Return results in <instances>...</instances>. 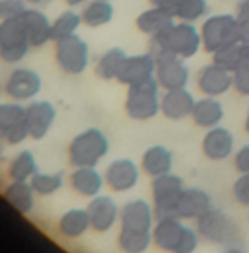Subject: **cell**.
Masks as SVG:
<instances>
[{
	"label": "cell",
	"instance_id": "obj_27",
	"mask_svg": "<svg viewBox=\"0 0 249 253\" xmlns=\"http://www.w3.org/2000/svg\"><path fill=\"white\" fill-rule=\"evenodd\" d=\"M223 106H221L220 101H216V97H203L199 101H196V106H194V111L190 115V118L194 120V123L203 128H213V126H218L220 122L223 120Z\"/></svg>",
	"mask_w": 249,
	"mask_h": 253
},
{
	"label": "cell",
	"instance_id": "obj_2",
	"mask_svg": "<svg viewBox=\"0 0 249 253\" xmlns=\"http://www.w3.org/2000/svg\"><path fill=\"white\" fill-rule=\"evenodd\" d=\"M152 243L168 253H194L199 245V234L180 218H159L152 229Z\"/></svg>",
	"mask_w": 249,
	"mask_h": 253
},
{
	"label": "cell",
	"instance_id": "obj_12",
	"mask_svg": "<svg viewBox=\"0 0 249 253\" xmlns=\"http://www.w3.org/2000/svg\"><path fill=\"white\" fill-rule=\"evenodd\" d=\"M156 77V57L151 52L127 56L118 71L116 80L121 85H135Z\"/></svg>",
	"mask_w": 249,
	"mask_h": 253
},
{
	"label": "cell",
	"instance_id": "obj_21",
	"mask_svg": "<svg viewBox=\"0 0 249 253\" xmlns=\"http://www.w3.org/2000/svg\"><path fill=\"white\" fill-rule=\"evenodd\" d=\"M196 99L187 88L166 90L161 97V113L170 120H183L192 115Z\"/></svg>",
	"mask_w": 249,
	"mask_h": 253
},
{
	"label": "cell",
	"instance_id": "obj_4",
	"mask_svg": "<svg viewBox=\"0 0 249 253\" xmlns=\"http://www.w3.org/2000/svg\"><path fill=\"white\" fill-rule=\"evenodd\" d=\"M109 141L99 128H87L71 141L68 148L70 163L78 167H97V163L107 155Z\"/></svg>",
	"mask_w": 249,
	"mask_h": 253
},
{
	"label": "cell",
	"instance_id": "obj_33",
	"mask_svg": "<svg viewBox=\"0 0 249 253\" xmlns=\"http://www.w3.org/2000/svg\"><path fill=\"white\" fill-rule=\"evenodd\" d=\"M81 14L74 11H66L61 16H57L56 21H52V40L59 42L63 39H68L71 35H76V30L81 25Z\"/></svg>",
	"mask_w": 249,
	"mask_h": 253
},
{
	"label": "cell",
	"instance_id": "obj_36",
	"mask_svg": "<svg viewBox=\"0 0 249 253\" xmlns=\"http://www.w3.org/2000/svg\"><path fill=\"white\" fill-rule=\"evenodd\" d=\"M208 11H210V7H208L206 0H182L175 11V19L185 23H196L197 19L206 16Z\"/></svg>",
	"mask_w": 249,
	"mask_h": 253
},
{
	"label": "cell",
	"instance_id": "obj_35",
	"mask_svg": "<svg viewBox=\"0 0 249 253\" xmlns=\"http://www.w3.org/2000/svg\"><path fill=\"white\" fill-rule=\"evenodd\" d=\"M242 50H244V43L242 42L227 45V47H223V49L216 50V52L213 54V63L218 64V66H221L223 70L234 73V71L237 70L239 63H241Z\"/></svg>",
	"mask_w": 249,
	"mask_h": 253
},
{
	"label": "cell",
	"instance_id": "obj_14",
	"mask_svg": "<svg viewBox=\"0 0 249 253\" xmlns=\"http://www.w3.org/2000/svg\"><path fill=\"white\" fill-rule=\"evenodd\" d=\"M156 80L165 90L185 88L189 82V70L183 64L182 57L163 56L156 59Z\"/></svg>",
	"mask_w": 249,
	"mask_h": 253
},
{
	"label": "cell",
	"instance_id": "obj_11",
	"mask_svg": "<svg viewBox=\"0 0 249 253\" xmlns=\"http://www.w3.org/2000/svg\"><path fill=\"white\" fill-rule=\"evenodd\" d=\"M4 88L12 101H30L42 88V78L30 68H16L9 73Z\"/></svg>",
	"mask_w": 249,
	"mask_h": 253
},
{
	"label": "cell",
	"instance_id": "obj_45",
	"mask_svg": "<svg viewBox=\"0 0 249 253\" xmlns=\"http://www.w3.org/2000/svg\"><path fill=\"white\" fill-rule=\"evenodd\" d=\"M225 253H246L244 250H241V248H228V250H225Z\"/></svg>",
	"mask_w": 249,
	"mask_h": 253
},
{
	"label": "cell",
	"instance_id": "obj_19",
	"mask_svg": "<svg viewBox=\"0 0 249 253\" xmlns=\"http://www.w3.org/2000/svg\"><path fill=\"white\" fill-rule=\"evenodd\" d=\"M56 120V108L49 101H35L26 106V125L32 139H43Z\"/></svg>",
	"mask_w": 249,
	"mask_h": 253
},
{
	"label": "cell",
	"instance_id": "obj_17",
	"mask_svg": "<svg viewBox=\"0 0 249 253\" xmlns=\"http://www.w3.org/2000/svg\"><path fill=\"white\" fill-rule=\"evenodd\" d=\"M104 180L114 193H127L139 182V167L132 160L119 158L109 163L104 173Z\"/></svg>",
	"mask_w": 249,
	"mask_h": 253
},
{
	"label": "cell",
	"instance_id": "obj_13",
	"mask_svg": "<svg viewBox=\"0 0 249 253\" xmlns=\"http://www.w3.org/2000/svg\"><path fill=\"white\" fill-rule=\"evenodd\" d=\"M154 218V208L145 200L128 201L119 210V225L127 231L152 232V220Z\"/></svg>",
	"mask_w": 249,
	"mask_h": 253
},
{
	"label": "cell",
	"instance_id": "obj_28",
	"mask_svg": "<svg viewBox=\"0 0 249 253\" xmlns=\"http://www.w3.org/2000/svg\"><path fill=\"white\" fill-rule=\"evenodd\" d=\"M135 25H137V28L142 33H145L149 37H154L159 35L161 32H165V30H168L172 25H175V16L172 12L163 11V9L151 7L139 16Z\"/></svg>",
	"mask_w": 249,
	"mask_h": 253
},
{
	"label": "cell",
	"instance_id": "obj_31",
	"mask_svg": "<svg viewBox=\"0 0 249 253\" xmlns=\"http://www.w3.org/2000/svg\"><path fill=\"white\" fill-rule=\"evenodd\" d=\"M38 172L35 156L32 151H21L11 160L7 167V173L11 180H32V177Z\"/></svg>",
	"mask_w": 249,
	"mask_h": 253
},
{
	"label": "cell",
	"instance_id": "obj_16",
	"mask_svg": "<svg viewBox=\"0 0 249 253\" xmlns=\"http://www.w3.org/2000/svg\"><path fill=\"white\" fill-rule=\"evenodd\" d=\"M197 87L208 97L223 95L234 87V73L214 63L206 64L197 73Z\"/></svg>",
	"mask_w": 249,
	"mask_h": 253
},
{
	"label": "cell",
	"instance_id": "obj_6",
	"mask_svg": "<svg viewBox=\"0 0 249 253\" xmlns=\"http://www.w3.org/2000/svg\"><path fill=\"white\" fill-rule=\"evenodd\" d=\"M32 49L21 18L4 19L0 23V57L7 64L23 61Z\"/></svg>",
	"mask_w": 249,
	"mask_h": 253
},
{
	"label": "cell",
	"instance_id": "obj_32",
	"mask_svg": "<svg viewBox=\"0 0 249 253\" xmlns=\"http://www.w3.org/2000/svg\"><path fill=\"white\" fill-rule=\"evenodd\" d=\"M152 243V232L119 229L118 245L123 253H144Z\"/></svg>",
	"mask_w": 249,
	"mask_h": 253
},
{
	"label": "cell",
	"instance_id": "obj_1",
	"mask_svg": "<svg viewBox=\"0 0 249 253\" xmlns=\"http://www.w3.org/2000/svg\"><path fill=\"white\" fill-rule=\"evenodd\" d=\"M201 47H203L201 32H197L192 23L180 21L172 25L159 35L151 37L149 52L156 59L163 56H177L182 59H189L199 52Z\"/></svg>",
	"mask_w": 249,
	"mask_h": 253
},
{
	"label": "cell",
	"instance_id": "obj_25",
	"mask_svg": "<svg viewBox=\"0 0 249 253\" xmlns=\"http://www.w3.org/2000/svg\"><path fill=\"white\" fill-rule=\"evenodd\" d=\"M92 229L90 217H88L87 208H71V210L64 211L61 215L59 222H57V231L61 236L68 239H76L81 238L85 232Z\"/></svg>",
	"mask_w": 249,
	"mask_h": 253
},
{
	"label": "cell",
	"instance_id": "obj_22",
	"mask_svg": "<svg viewBox=\"0 0 249 253\" xmlns=\"http://www.w3.org/2000/svg\"><path fill=\"white\" fill-rule=\"evenodd\" d=\"M21 21L32 47H42L52 40V23L40 9H28L21 16Z\"/></svg>",
	"mask_w": 249,
	"mask_h": 253
},
{
	"label": "cell",
	"instance_id": "obj_41",
	"mask_svg": "<svg viewBox=\"0 0 249 253\" xmlns=\"http://www.w3.org/2000/svg\"><path fill=\"white\" fill-rule=\"evenodd\" d=\"M149 2H151L152 7L163 9V11L172 12V14L175 16L177 7L180 5V2H182V0H149Z\"/></svg>",
	"mask_w": 249,
	"mask_h": 253
},
{
	"label": "cell",
	"instance_id": "obj_24",
	"mask_svg": "<svg viewBox=\"0 0 249 253\" xmlns=\"http://www.w3.org/2000/svg\"><path fill=\"white\" fill-rule=\"evenodd\" d=\"M35 189L30 180H11L4 189V198L14 210L28 215L35 207Z\"/></svg>",
	"mask_w": 249,
	"mask_h": 253
},
{
	"label": "cell",
	"instance_id": "obj_46",
	"mask_svg": "<svg viewBox=\"0 0 249 253\" xmlns=\"http://www.w3.org/2000/svg\"><path fill=\"white\" fill-rule=\"evenodd\" d=\"M246 132L249 134V111H248V116H246Z\"/></svg>",
	"mask_w": 249,
	"mask_h": 253
},
{
	"label": "cell",
	"instance_id": "obj_20",
	"mask_svg": "<svg viewBox=\"0 0 249 253\" xmlns=\"http://www.w3.org/2000/svg\"><path fill=\"white\" fill-rule=\"evenodd\" d=\"M234 151V135L225 126H213L203 137V153L211 162H223Z\"/></svg>",
	"mask_w": 249,
	"mask_h": 253
},
{
	"label": "cell",
	"instance_id": "obj_7",
	"mask_svg": "<svg viewBox=\"0 0 249 253\" xmlns=\"http://www.w3.org/2000/svg\"><path fill=\"white\" fill-rule=\"evenodd\" d=\"M56 61L64 73L81 75L90 61L88 43L78 35L59 40L56 42Z\"/></svg>",
	"mask_w": 249,
	"mask_h": 253
},
{
	"label": "cell",
	"instance_id": "obj_44",
	"mask_svg": "<svg viewBox=\"0 0 249 253\" xmlns=\"http://www.w3.org/2000/svg\"><path fill=\"white\" fill-rule=\"evenodd\" d=\"M85 2H88V0H66V4L70 5V7H76V5H81V4H85Z\"/></svg>",
	"mask_w": 249,
	"mask_h": 253
},
{
	"label": "cell",
	"instance_id": "obj_15",
	"mask_svg": "<svg viewBox=\"0 0 249 253\" xmlns=\"http://www.w3.org/2000/svg\"><path fill=\"white\" fill-rule=\"evenodd\" d=\"M210 208H211L210 194L203 189H197V187H190V189L182 191L175 207H173L172 217L180 218V220H194V218L197 220Z\"/></svg>",
	"mask_w": 249,
	"mask_h": 253
},
{
	"label": "cell",
	"instance_id": "obj_5",
	"mask_svg": "<svg viewBox=\"0 0 249 253\" xmlns=\"http://www.w3.org/2000/svg\"><path fill=\"white\" fill-rule=\"evenodd\" d=\"M203 49L210 54L223 49L232 43L241 42L239 19L234 14H216L208 18L201 28Z\"/></svg>",
	"mask_w": 249,
	"mask_h": 253
},
{
	"label": "cell",
	"instance_id": "obj_26",
	"mask_svg": "<svg viewBox=\"0 0 249 253\" xmlns=\"http://www.w3.org/2000/svg\"><path fill=\"white\" fill-rule=\"evenodd\" d=\"M173 169V155L165 146H152L142 156V170L149 177H156L172 173Z\"/></svg>",
	"mask_w": 249,
	"mask_h": 253
},
{
	"label": "cell",
	"instance_id": "obj_23",
	"mask_svg": "<svg viewBox=\"0 0 249 253\" xmlns=\"http://www.w3.org/2000/svg\"><path fill=\"white\" fill-rule=\"evenodd\" d=\"M104 177L95 170V167H78L70 175V186L74 193L85 198H95L104 187Z\"/></svg>",
	"mask_w": 249,
	"mask_h": 253
},
{
	"label": "cell",
	"instance_id": "obj_43",
	"mask_svg": "<svg viewBox=\"0 0 249 253\" xmlns=\"http://www.w3.org/2000/svg\"><path fill=\"white\" fill-rule=\"evenodd\" d=\"M30 5H35V7H43V5H47V4H50L52 0H26Z\"/></svg>",
	"mask_w": 249,
	"mask_h": 253
},
{
	"label": "cell",
	"instance_id": "obj_39",
	"mask_svg": "<svg viewBox=\"0 0 249 253\" xmlns=\"http://www.w3.org/2000/svg\"><path fill=\"white\" fill-rule=\"evenodd\" d=\"M232 193H234V198L237 203L249 207V173H242L235 180L234 187H232Z\"/></svg>",
	"mask_w": 249,
	"mask_h": 253
},
{
	"label": "cell",
	"instance_id": "obj_18",
	"mask_svg": "<svg viewBox=\"0 0 249 253\" xmlns=\"http://www.w3.org/2000/svg\"><path fill=\"white\" fill-rule=\"evenodd\" d=\"M88 217H90L92 229L95 232H107L112 229L116 220L119 218V208L116 201L111 196L99 194L92 198V201L87 207Z\"/></svg>",
	"mask_w": 249,
	"mask_h": 253
},
{
	"label": "cell",
	"instance_id": "obj_9",
	"mask_svg": "<svg viewBox=\"0 0 249 253\" xmlns=\"http://www.w3.org/2000/svg\"><path fill=\"white\" fill-rule=\"evenodd\" d=\"M152 200H154V215L156 220L172 217L173 207L183 191V180L175 173L152 179Z\"/></svg>",
	"mask_w": 249,
	"mask_h": 253
},
{
	"label": "cell",
	"instance_id": "obj_8",
	"mask_svg": "<svg viewBox=\"0 0 249 253\" xmlns=\"http://www.w3.org/2000/svg\"><path fill=\"white\" fill-rule=\"evenodd\" d=\"M197 234L204 238L206 241L214 245H225L235 239L237 234V225L230 220V217L216 208H210L206 213H203L196 220Z\"/></svg>",
	"mask_w": 249,
	"mask_h": 253
},
{
	"label": "cell",
	"instance_id": "obj_34",
	"mask_svg": "<svg viewBox=\"0 0 249 253\" xmlns=\"http://www.w3.org/2000/svg\"><path fill=\"white\" fill-rule=\"evenodd\" d=\"M30 182H32L33 189H35V193L38 196H50V194L57 193L64 186V175L61 172L56 173L36 172Z\"/></svg>",
	"mask_w": 249,
	"mask_h": 253
},
{
	"label": "cell",
	"instance_id": "obj_10",
	"mask_svg": "<svg viewBox=\"0 0 249 253\" xmlns=\"http://www.w3.org/2000/svg\"><path fill=\"white\" fill-rule=\"evenodd\" d=\"M0 137L12 146L21 144L26 137H30L25 106L19 102L0 104Z\"/></svg>",
	"mask_w": 249,
	"mask_h": 253
},
{
	"label": "cell",
	"instance_id": "obj_40",
	"mask_svg": "<svg viewBox=\"0 0 249 253\" xmlns=\"http://www.w3.org/2000/svg\"><path fill=\"white\" fill-rule=\"evenodd\" d=\"M235 169L241 173H249V146L239 149V153L235 155Z\"/></svg>",
	"mask_w": 249,
	"mask_h": 253
},
{
	"label": "cell",
	"instance_id": "obj_3",
	"mask_svg": "<svg viewBox=\"0 0 249 253\" xmlns=\"http://www.w3.org/2000/svg\"><path fill=\"white\" fill-rule=\"evenodd\" d=\"M159 88L161 85L158 80L149 78L141 84L128 87L127 99H125V111L132 120H151L161 111V99H159Z\"/></svg>",
	"mask_w": 249,
	"mask_h": 253
},
{
	"label": "cell",
	"instance_id": "obj_29",
	"mask_svg": "<svg viewBox=\"0 0 249 253\" xmlns=\"http://www.w3.org/2000/svg\"><path fill=\"white\" fill-rule=\"evenodd\" d=\"M114 16V7L109 0H92L81 11V21L90 28H99L111 23Z\"/></svg>",
	"mask_w": 249,
	"mask_h": 253
},
{
	"label": "cell",
	"instance_id": "obj_37",
	"mask_svg": "<svg viewBox=\"0 0 249 253\" xmlns=\"http://www.w3.org/2000/svg\"><path fill=\"white\" fill-rule=\"evenodd\" d=\"M234 88L242 95H249V45L244 43L241 63L234 71Z\"/></svg>",
	"mask_w": 249,
	"mask_h": 253
},
{
	"label": "cell",
	"instance_id": "obj_42",
	"mask_svg": "<svg viewBox=\"0 0 249 253\" xmlns=\"http://www.w3.org/2000/svg\"><path fill=\"white\" fill-rule=\"evenodd\" d=\"M239 30H241V42L249 45V16H237Z\"/></svg>",
	"mask_w": 249,
	"mask_h": 253
},
{
	"label": "cell",
	"instance_id": "obj_30",
	"mask_svg": "<svg viewBox=\"0 0 249 253\" xmlns=\"http://www.w3.org/2000/svg\"><path fill=\"white\" fill-rule=\"evenodd\" d=\"M125 59H127V52L119 47H112V49L106 50L95 64V75L102 80H116L118 71Z\"/></svg>",
	"mask_w": 249,
	"mask_h": 253
},
{
	"label": "cell",
	"instance_id": "obj_38",
	"mask_svg": "<svg viewBox=\"0 0 249 253\" xmlns=\"http://www.w3.org/2000/svg\"><path fill=\"white\" fill-rule=\"evenodd\" d=\"M26 0H0V19H16L21 18L28 7Z\"/></svg>",
	"mask_w": 249,
	"mask_h": 253
}]
</instances>
